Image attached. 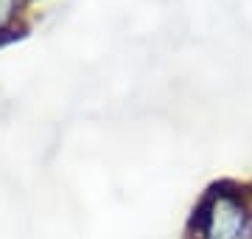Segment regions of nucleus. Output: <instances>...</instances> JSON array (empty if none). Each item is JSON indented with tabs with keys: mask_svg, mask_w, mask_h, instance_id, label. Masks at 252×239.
Instances as JSON below:
<instances>
[{
	"mask_svg": "<svg viewBox=\"0 0 252 239\" xmlns=\"http://www.w3.org/2000/svg\"><path fill=\"white\" fill-rule=\"evenodd\" d=\"M196 239H247L252 208L247 197L230 186H213L193 211Z\"/></svg>",
	"mask_w": 252,
	"mask_h": 239,
	"instance_id": "f257e3e1",
	"label": "nucleus"
},
{
	"mask_svg": "<svg viewBox=\"0 0 252 239\" xmlns=\"http://www.w3.org/2000/svg\"><path fill=\"white\" fill-rule=\"evenodd\" d=\"M14 11H17V0H0V31L6 28Z\"/></svg>",
	"mask_w": 252,
	"mask_h": 239,
	"instance_id": "f03ea898",
	"label": "nucleus"
},
{
	"mask_svg": "<svg viewBox=\"0 0 252 239\" xmlns=\"http://www.w3.org/2000/svg\"><path fill=\"white\" fill-rule=\"evenodd\" d=\"M26 34V28H3L0 31V45H9L11 40H20Z\"/></svg>",
	"mask_w": 252,
	"mask_h": 239,
	"instance_id": "7ed1b4c3",
	"label": "nucleus"
}]
</instances>
